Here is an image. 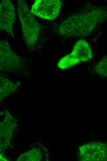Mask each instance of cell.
I'll list each match as a JSON object with an SVG mask.
<instances>
[{
  "label": "cell",
  "mask_w": 107,
  "mask_h": 161,
  "mask_svg": "<svg viewBox=\"0 0 107 161\" xmlns=\"http://www.w3.org/2000/svg\"><path fill=\"white\" fill-rule=\"evenodd\" d=\"M107 19V6L96 7L75 14L63 21L56 30L65 37H84Z\"/></svg>",
  "instance_id": "cell-1"
},
{
  "label": "cell",
  "mask_w": 107,
  "mask_h": 161,
  "mask_svg": "<svg viewBox=\"0 0 107 161\" xmlns=\"http://www.w3.org/2000/svg\"><path fill=\"white\" fill-rule=\"evenodd\" d=\"M17 12L24 41L27 47L32 50L38 39L39 25L24 1H18Z\"/></svg>",
  "instance_id": "cell-2"
},
{
  "label": "cell",
  "mask_w": 107,
  "mask_h": 161,
  "mask_svg": "<svg viewBox=\"0 0 107 161\" xmlns=\"http://www.w3.org/2000/svg\"><path fill=\"white\" fill-rule=\"evenodd\" d=\"M61 2L59 0H36L32 5L31 11L33 14L42 19L52 20L58 15Z\"/></svg>",
  "instance_id": "cell-5"
},
{
  "label": "cell",
  "mask_w": 107,
  "mask_h": 161,
  "mask_svg": "<svg viewBox=\"0 0 107 161\" xmlns=\"http://www.w3.org/2000/svg\"><path fill=\"white\" fill-rule=\"evenodd\" d=\"M5 114V118L0 124V148L3 150L7 148L9 145L16 125L14 119L9 112L6 110Z\"/></svg>",
  "instance_id": "cell-8"
},
{
  "label": "cell",
  "mask_w": 107,
  "mask_h": 161,
  "mask_svg": "<svg viewBox=\"0 0 107 161\" xmlns=\"http://www.w3.org/2000/svg\"><path fill=\"white\" fill-rule=\"evenodd\" d=\"M15 20L14 6L11 1L2 0L0 4V27L12 38H14L13 25Z\"/></svg>",
  "instance_id": "cell-7"
},
{
  "label": "cell",
  "mask_w": 107,
  "mask_h": 161,
  "mask_svg": "<svg viewBox=\"0 0 107 161\" xmlns=\"http://www.w3.org/2000/svg\"><path fill=\"white\" fill-rule=\"evenodd\" d=\"M0 101L17 89L20 86L19 82L14 83L0 75Z\"/></svg>",
  "instance_id": "cell-9"
},
{
  "label": "cell",
  "mask_w": 107,
  "mask_h": 161,
  "mask_svg": "<svg viewBox=\"0 0 107 161\" xmlns=\"http://www.w3.org/2000/svg\"><path fill=\"white\" fill-rule=\"evenodd\" d=\"M42 154L40 150L34 148L21 155L17 161H40Z\"/></svg>",
  "instance_id": "cell-10"
},
{
  "label": "cell",
  "mask_w": 107,
  "mask_h": 161,
  "mask_svg": "<svg viewBox=\"0 0 107 161\" xmlns=\"http://www.w3.org/2000/svg\"><path fill=\"white\" fill-rule=\"evenodd\" d=\"M93 71L94 73L100 77L107 78V55L95 65Z\"/></svg>",
  "instance_id": "cell-11"
},
{
  "label": "cell",
  "mask_w": 107,
  "mask_h": 161,
  "mask_svg": "<svg viewBox=\"0 0 107 161\" xmlns=\"http://www.w3.org/2000/svg\"><path fill=\"white\" fill-rule=\"evenodd\" d=\"M0 71L3 72L21 73L27 65V61L15 53L6 40L0 42Z\"/></svg>",
  "instance_id": "cell-3"
},
{
  "label": "cell",
  "mask_w": 107,
  "mask_h": 161,
  "mask_svg": "<svg viewBox=\"0 0 107 161\" xmlns=\"http://www.w3.org/2000/svg\"><path fill=\"white\" fill-rule=\"evenodd\" d=\"M93 57L92 50L89 43L85 40L80 39L76 42L70 53L59 60L57 66L61 69L65 70L89 61Z\"/></svg>",
  "instance_id": "cell-4"
},
{
  "label": "cell",
  "mask_w": 107,
  "mask_h": 161,
  "mask_svg": "<svg viewBox=\"0 0 107 161\" xmlns=\"http://www.w3.org/2000/svg\"><path fill=\"white\" fill-rule=\"evenodd\" d=\"M79 154L82 161L107 160V145L90 142L80 146Z\"/></svg>",
  "instance_id": "cell-6"
}]
</instances>
